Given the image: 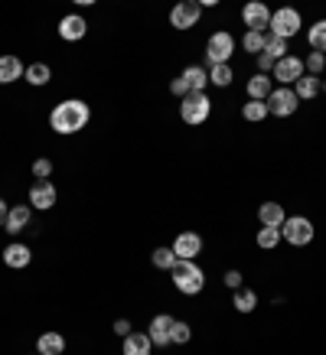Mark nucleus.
I'll use <instances>...</instances> for the list:
<instances>
[{
  "label": "nucleus",
  "mask_w": 326,
  "mask_h": 355,
  "mask_svg": "<svg viewBox=\"0 0 326 355\" xmlns=\"http://www.w3.org/2000/svg\"><path fill=\"white\" fill-rule=\"evenodd\" d=\"M111 329H114V333H118L121 339L134 333V329H130V320H124V316H121V320H114V326H111Z\"/></svg>",
  "instance_id": "39"
},
{
  "label": "nucleus",
  "mask_w": 326,
  "mask_h": 355,
  "mask_svg": "<svg viewBox=\"0 0 326 355\" xmlns=\"http://www.w3.org/2000/svg\"><path fill=\"white\" fill-rule=\"evenodd\" d=\"M232 306L239 313H255V306H258V293L251 291V287H241V291H235V297H232Z\"/></svg>",
  "instance_id": "26"
},
{
  "label": "nucleus",
  "mask_w": 326,
  "mask_h": 355,
  "mask_svg": "<svg viewBox=\"0 0 326 355\" xmlns=\"http://www.w3.org/2000/svg\"><path fill=\"white\" fill-rule=\"evenodd\" d=\"M121 352H124V355H151L153 352L151 336H147V333H130V336H124Z\"/></svg>",
  "instance_id": "21"
},
{
  "label": "nucleus",
  "mask_w": 326,
  "mask_h": 355,
  "mask_svg": "<svg viewBox=\"0 0 326 355\" xmlns=\"http://www.w3.org/2000/svg\"><path fill=\"white\" fill-rule=\"evenodd\" d=\"M3 264L10 270H26L33 264V251L23 241H13V245L3 248Z\"/></svg>",
  "instance_id": "14"
},
{
  "label": "nucleus",
  "mask_w": 326,
  "mask_h": 355,
  "mask_svg": "<svg viewBox=\"0 0 326 355\" xmlns=\"http://www.w3.org/2000/svg\"><path fill=\"white\" fill-rule=\"evenodd\" d=\"M304 69H307V76H316V78H320V72L326 69V55L323 53H310L304 59Z\"/></svg>",
  "instance_id": "34"
},
{
  "label": "nucleus",
  "mask_w": 326,
  "mask_h": 355,
  "mask_svg": "<svg viewBox=\"0 0 326 355\" xmlns=\"http://www.w3.org/2000/svg\"><path fill=\"white\" fill-rule=\"evenodd\" d=\"M241 20H245L248 33H268V26H271V10H268V3H261V0H248V3L241 7Z\"/></svg>",
  "instance_id": "9"
},
{
  "label": "nucleus",
  "mask_w": 326,
  "mask_h": 355,
  "mask_svg": "<svg viewBox=\"0 0 326 355\" xmlns=\"http://www.w3.org/2000/svg\"><path fill=\"white\" fill-rule=\"evenodd\" d=\"M199 20H203L199 0H183V3H176L173 10H170V26L173 30H193Z\"/></svg>",
  "instance_id": "8"
},
{
  "label": "nucleus",
  "mask_w": 326,
  "mask_h": 355,
  "mask_svg": "<svg viewBox=\"0 0 326 355\" xmlns=\"http://www.w3.org/2000/svg\"><path fill=\"white\" fill-rule=\"evenodd\" d=\"M314 235H316V228H314V222H310L307 216H291L281 225V238L287 241V245H293V248L310 245V241H314Z\"/></svg>",
  "instance_id": "5"
},
{
  "label": "nucleus",
  "mask_w": 326,
  "mask_h": 355,
  "mask_svg": "<svg viewBox=\"0 0 326 355\" xmlns=\"http://www.w3.org/2000/svg\"><path fill=\"white\" fill-rule=\"evenodd\" d=\"M307 43H310V49H314V53H323L326 55V17H323V20H316L314 26H310V33H307Z\"/></svg>",
  "instance_id": "27"
},
{
  "label": "nucleus",
  "mask_w": 326,
  "mask_h": 355,
  "mask_svg": "<svg viewBox=\"0 0 326 355\" xmlns=\"http://www.w3.org/2000/svg\"><path fill=\"white\" fill-rule=\"evenodd\" d=\"M85 33H88V20L82 13H65L62 20H59V40H65V43L85 40Z\"/></svg>",
  "instance_id": "13"
},
{
  "label": "nucleus",
  "mask_w": 326,
  "mask_h": 355,
  "mask_svg": "<svg viewBox=\"0 0 326 355\" xmlns=\"http://www.w3.org/2000/svg\"><path fill=\"white\" fill-rule=\"evenodd\" d=\"M300 108V98L293 95V88H274L268 95V114L274 118H293Z\"/></svg>",
  "instance_id": "7"
},
{
  "label": "nucleus",
  "mask_w": 326,
  "mask_h": 355,
  "mask_svg": "<svg viewBox=\"0 0 326 355\" xmlns=\"http://www.w3.org/2000/svg\"><path fill=\"white\" fill-rule=\"evenodd\" d=\"M271 72H274V59L261 53L258 55V76H271Z\"/></svg>",
  "instance_id": "36"
},
{
  "label": "nucleus",
  "mask_w": 326,
  "mask_h": 355,
  "mask_svg": "<svg viewBox=\"0 0 326 355\" xmlns=\"http://www.w3.org/2000/svg\"><path fill=\"white\" fill-rule=\"evenodd\" d=\"M300 23L304 20H300V13L293 10V7H281V10H271V26L268 30H271V36L287 43V40H293L300 33Z\"/></svg>",
  "instance_id": "6"
},
{
  "label": "nucleus",
  "mask_w": 326,
  "mask_h": 355,
  "mask_svg": "<svg viewBox=\"0 0 326 355\" xmlns=\"http://www.w3.org/2000/svg\"><path fill=\"white\" fill-rule=\"evenodd\" d=\"M151 261H153V268L157 270H173L176 254H173V248H157V251L151 254Z\"/></svg>",
  "instance_id": "31"
},
{
  "label": "nucleus",
  "mask_w": 326,
  "mask_h": 355,
  "mask_svg": "<svg viewBox=\"0 0 326 355\" xmlns=\"http://www.w3.org/2000/svg\"><path fill=\"white\" fill-rule=\"evenodd\" d=\"M36 355H40V352H36Z\"/></svg>",
  "instance_id": "41"
},
{
  "label": "nucleus",
  "mask_w": 326,
  "mask_h": 355,
  "mask_svg": "<svg viewBox=\"0 0 326 355\" xmlns=\"http://www.w3.org/2000/svg\"><path fill=\"white\" fill-rule=\"evenodd\" d=\"M33 176H36V180H49V176H53V160H49V157H36V160H33Z\"/></svg>",
  "instance_id": "35"
},
{
  "label": "nucleus",
  "mask_w": 326,
  "mask_h": 355,
  "mask_svg": "<svg viewBox=\"0 0 326 355\" xmlns=\"http://www.w3.org/2000/svg\"><path fill=\"white\" fill-rule=\"evenodd\" d=\"M55 199H59V189H55L49 180H36V183L30 186V209H40V212H46V209H53Z\"/></svg>",
  "instance_id": "12"
},
{
  "label": "nucleus",
  "mask_w": 326,
  "mask_h": 355,
  "mask_svg": "<svg viewBox=\"0 0 326 355\" xmlns=\"http://www.w3.org/2000/svg\"><path fill=\"white\" fill-rule=\"evenodd\" d=\"M180 78L186 82V88H189V92H206L209 69H203V65H186L183 72H180Z\"/></svg>",
  "instance_id": "20"
},
{
  "label": "nucleus",
  "mask_w": 326,
  "mask_h": 355,
  "mask_svg": "<svg viewBox=\"0 0 326 355\" xmlns=\"http://www.w3.org/2000/svg\"><path fill=\"white\" fill-rule=\"evenodd\" d=\"M209 114H212V101H209L206 92H189V95L180 101V118H183L189 128L206 124Z\"/></svg>",
  "instance_id": "3"
},
{
  "label": "nucleus",
  "mask_w": 326,
  "mask_h": 355,
  "mask_svg": "<svg viewBox=\"0 0 326 355\" xmlns=\"http://www.w3.org/2000/svg\"><path fill=\"white\" fill-rule=\"evenodd\" d=\"M36 352L40 355H62L65 352V336L55 333V329L43 333L40 339H36Z\"/></svg>",
  "instance_id": "19"
},
{
  "label": "nucleus",
  "mask_w": 326,
  "mask_h": 355,
  "mask_svg": "<svg viewBox=\"0 0 326 355\" xmlns=\"http://www.w3.org/2000/svg\"><path fill=\"white\" fill-rule=\"evenodd\" d=\"M170 92H173V95L180 98V101H183V98L189 95V88H186V82H183V78H180V76H176L173 82H170Z\"/></svg>",
  "instance_id": "38"
},
{
  "label": "nucleus",
  "mask_w": 326,
  "mask_h": 355,
  "mask_svg": "<svg viewBox=\"0 0 326 355\" xmlns=\"http://www.w3.org/2000/svg\"><path fill=\"white\" fill-rule=\"evenodd\" d=\"M170 277H173L176 291L186 293V297H196V293H203V287H206V274H203V268L196 261H176Z\"/></svg>",
  "instance_id": "2"
},
{
  "label": "nucleus",
  "mask_w": 326,
  "mask_h": 355,
  "mask_svg": "<svg viewBox=\"0 0 326 355\" xmlns=\"http://www.w3.org/2000/svg\"><path fill=\"white\" fill-rule=\"evenodd\" d=\"M264 46H268V33H245V40H241V49L251 55H261Z\"/></svg>",
  "instance_id": "29"
},
{
  "label": "nucleus",
  "mask_w": 326,
  "mask_h": 355,
  "mask_svg": "<svg viewBox=\"0 0 326 355\" xmlns=\"http://www.w3.org/2000/svg\"><path fill=\"white\" fill-rule=\"evenodd\" d=\"M26 65L17 55H0V85H13L17 78H23Z\"/></svg>",
  "instance_id": "18"
},
{
  "label": "nucleus",
  "mask_w": 326,
  "mask_h": 355,
  "mask_svg": "<svg viewBox=\"0 0 326 355\" xmlns=\"http://www.w3.org/2000/svg\"><path fill=\"white\" fill-rule=\"evenodd\" d=\"M30 216H33L30 205H10V212H7V222H3L7 235H20L23 228L30 225Z\"/></svg>",
  "instance_id": "16"
},
{
  "label": "nucleus",
  "mask_w": 326,
  "mask_h": 355,
  "mask_svg": "<svg viewBox=\"0 0 326 355\" xmlns=\"http://www.w3.org/2000/svg\"><path fill=\"white\" fill-rule=\"evenodd\" d=\"M235 82V69L232 65H209V85L228 88Z\"/></svg>",
  "instance_id": "24"
},
{
  "label": "nucleus",
  "mask_w": 326,
  "mask_h": 355,
  "mask_svg": "<svg viewBox=\"0 0 326 355\" xmlns=\"http://www.w3.org/2000/svg\"><path fill=\"white\" fill-rule=\"evenodd\" d=\"M241 118L258 124V121H268V101H245L241 105Z\"/></svg>",
  "instance_id": "28"
},
{
  "label": "nucleus",
  "mask_w": 326,
  "mask_h": 355,
  "mask_svg": "<svg viewBox=\"0 0 326 355\" xmlns=\"http://www.w3.org/2000/svg\"><path fill=\"white\" fill-rule=\"evenodd\" d=\"M225 287H232V291H241V270H225Z\"/></svg>",
  "instance_id": "37"
},
{
  "label": "nucleus",
  "mask_w": 326,
  "mask_h": 355,
  "mask_svg": "<svg viewBox=\"0 0 326 355\" xmlns=\"http://www.w3.org/2000/svg\"><path fill=\"white\" fill-rule=\"evenodd\" d=\"M264 55H271L274 62H281L284 55H291V53H287V43H284V40H277V36H268V46H264Z\"/></svg>",
  "instance_id": "33"
},
{
  "label": "nucleus",
  "mask_w": 326,
  "mask_h": 355,
  "mask_svg": "<svg viewBox=\"0 0 326 355\" xmlns=\"http://www.w3.org/2000/svg\"><path fill=\"white\" fill-rule=\"evenodd\" d=\"M170 248H173L176 261H196L203 254V235L199 232H183V235H176V241Z\"/></svg>",
  "instance_id": "11"
},
{
  "label": "nucleus",
  "mask_w": 326,
  "mask_h": 355,
  "mask_svg": "<svg viewBox=\"0 0 326 355\" xmlns=\"http://www.w3.org/2000/svg\"><path fill=\"white\" fill-rule=\"evenodd\" d=\"M23 78H26L33 88H43V85H49V82H53V69H49L46 62H33V65H26Z\"/></svg>",
  "instance_id": "23"
},
{
  "label": "nucleus",
  "mask_w": 326,
  "mask_h": 355,
  "mask_svg": "<svg viewBox=\"0 0 326 355\" xmlns=\"http://www.w3.org/2000/svg\"><path fill=\"white\" fill-rule=\"evenodd\" d=\"M258 222L264 228H281L284 222H287V212H284L281 202H264L258 209Z\"/></svg>",
  "instance_id": "17"
},
{
  "label": "nucleus",
  "mask_w": 326,
  "mask_h": 355,
  "mask_svg": "<svg viewBox=\"0 0 326 355\" xmlns=\"http://www.w3.org/2000/svg\"><path fill=\"white\" fill-rule=\"evenodd\" d=\"M193 339V329H189V323H183V320H173V326H170V345H186Z\"/></svg>",
  "instance_id": "32"
},
{
  "label": "nucleus",
  "mask_w": 326,
  "mask_h": 355,
  "mask_svg": "<svg viewBox=\"0 0 326 355\" xmlns=\"http://www.w3.org/2000/svg\"><path fill=\"white\" fill-rule=\"evenodd\" d=\"M170 326H173V316H170V313H160V316H153L151 326H147V336H151V343L160 345V349H166V345H170Z\"/></svg>",
  "instance_id": "15"
},
{
  "label": "nucleus",
  "mask_w": 326,
  "mask_h": 355,
  "mask_svg": "<svg viewBox=\"0 0 326 355\" xmlns=\"http://www.w3.org/2000/svg\"><path fill=\"white\" fill-rule=\"evenodd\" d=\"M255 241H258L261 251H274V248L281 245V228H264V225H261V232H258V238H255Z\"/></svg>",
  "instance_id": "30"
},
{
  "label": "nucleus",
  "mask_w": 326,
  "mask_h": 355,
  "mask_svg": "<svg viewBox=\"0 0 326 355\" xmlns=\"http://www.w3.org/2000/svg\"><path fill=\"white\" fill-rule=\"evenodd\" d=\"M304 76H307L304 59H297V55H284L281 62H274V72H271V78H277V82H281V88L297 85Z\"/></svg>",
  "instance_id": "10"
},
{
  "label": "nucleus",
  "mask_w": 326,
  "mask_h": 355,
  "mask_svg": "<svg viewBox=\"0 0 326 355\" xmlns=\"http://www.w3.org/2000/svg\"><path fill=\"white\" fill-rule=\"evenodd\" d=\"M232 55H235V36L228 30H218L206 40V69L209 65H228Z\"/></svg>",
  "instance_id": "4"
},
{
  "label": "nucleus",
  "mask_w": 326,
  "mask_h": 355,
  "mask_svg": "<svg viewBox=\"0 0 326 355\" xmlns=\"http://www.w3.org/2000/svg\"><path fill=\"white\" fill-rule=\"evenodd\" d=\"M245 92H248V101H268V95L274 92L271 76H251Z\"/></svg>",
  "instance_id": "22"
},
{
  "label": "nucleus",
  "mask_w": 326,
  "mask_h": 355,
  "mask_svg": "<svg viewBox=\"0 0 326 355\" xmlns=\"http://www.w3.org/2000/svg\"><path fill=\"white\" fill-rule=\"evenodd\" d=\"M7 212H10V205H7V199H0V228L7 222Z\"/></svg>",
  "instance_id": "40"
},
{
  "label": "nucleus",
  "mask_w": 326,
  "mask_h": 355,
  "mask_svg": "<svg viewBox=\"0 0 326 355\" xmlns=\"http://www.w3.org/2000/svg\"><path fill=\"white\" fill-rule=\"evenodd\" d=\"M88 121H92V108H88L82 98H65V101H59V105L49 111V128H53L55 134H62V137L78 134Z\"/></svg>",
  "instance_id": "1"
},
{
  "label": "nucleus",
  "mask_w": 326,
  "mask_h": 355,
  "mask_svg": "<svg viewBox=\"0 0 326 355\" xmlns=\"http://www.w3.org/2000/svg\"><path fill=\"white\" fill-rule=\"evenodd\" d=\"M293 95L300 98V101H314V98L320 95V78H316V76H304L297 85H293Z\"/></svg>",
  "instance_id": "25"
}]
</instances>
